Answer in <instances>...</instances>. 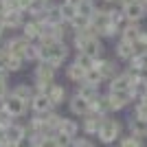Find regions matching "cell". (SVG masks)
Masks as SVG:
<instances>
[{"mask_svg":"<svg viewBox=\"0 0 147 147\" xmlns=\"http://www.w3.org/2000/svg\"><path fill=\"white\" fill-rule=\"evenodd\" d=\"M119 132H121V125L117 121H103V125L99 129V138L103 143H114L119 138Z\"/></svg>","mask_w":147,"mask_h":147,"instance_id":"1","label":"cell"},{"mask_svg":"<svg viewBox=\"0 0 147 147\" xmlns=\"http://www.w3.org/2000/svg\"><path fill=\"white\" fill-rule=\"evenodd\" d=\"M75 147H94L90 141H86V138H79V141L75 143Z\"/></svg>","mask_w":147,"mask_h":147,"instance_id":"32","label":"cell"},{"mask_svg":"<svg viewBox=\"0 0 147 147\" xmlns=\"http://www.w3.org/2000/svg\"><path fill=\"white\" fill-rule=\"evenodd\" d=\"M101 79H103V77H101V73H99V70H94V68L86 73V81L90 84V86H97V84H99Z\"/></svg>","mask_w":147,"mask_h":147,"instance_id":"23","label":"cell"},{"mask_svg":"<svg viewBox=\"0 0 147 147\" xmlns=\"http://www.w3.org/2000/svg\"><path fill=\"white\" fill-rule=\"evenodd\" d=\"M0 147H18V145H11V143H7V141H0Z\"/></svg>","mask_w":147,"mask_h":147,"instance_id":"36","label":"cell"},{"mask_svg":"<svg viewBox=\"0 0 147 147\" xmlns=\"http://www.w3.org/2000/svg\"><path fill=\"white\" fill-rule=\"evenodd\" d=\"M24 110H26V103L18 97H11L5 101V112L9 117H20V114H24Z\"/></svg>","mask_w":147,"mask_h":147,"instance_id":"3","label":"cell"},{"mask_svg":"<svg viewBox=\"0 0 147 147\" xmlns=\"http://www.w3.org/2000/svg\"><path fill=\"white\" fill-rule=\"evenodd\" d=\"M49 49V64H53V66H57L64 57H66V46L64 44H59V42H55V44H51V46H46Z\"/></svg>","mask_w":147,"mask_h":147,"instance_id":"4","label":"cell"},{"mask_svg":"<svg viewBox=\"0 0 147 147\" xmlns=\"http://www.w3.org/2000/svg\"><path fill=\"white\" fill-rule=\"evenodd\" d=\"M73 24H75V26H79V29H84V26L88 24V18H84V16H79V13H77V18L73 20Z\"/></svg>","mask_w":147,"mask_h":147,"instance_id":"31","label":"cell"},{"mask_svg":"<svg viewBox=\"0 0 147 147\" xmlns=\"http://www.w3.org/2000/svg\"><path fill=\"white\" fill-rule=\"evenodd\" d=\"M94 90H97V86H90V84H88V86H84V88L79 90V97H84L86 101H92V97H94Z\"/></svg>","mask_w":147,"mask_h":147,"instance_id":"26","label":"cell"},{"mask_svg":"<svg viewBox=\"0 0 147 147\" xmlns=\"http://www.w3.org/2000/svg\"><path fill=\"white\" fill-rule=\"evenodd\" d=\"M97 70L101 73V77H103V79H110L112 75L117 73V64H114V61H99Z\"/></svg>","mask_w":147,"mask_h":147,"instance_id":"12","label":"cell"},{"mask_svg":"<svg viewBox=\"0 0 147 147\" xmlns=\"http://www.w3.org/2000/svg\"><path fill=\"white\" fill-rule=\"evenodd\" d=\"M5 94H7V84L5 79H0V99H5Z\"/></svg>","mask_w":147,"mask_h":147,"instance_id":"33","label":"cell"},{"mask_svg":"<svg viewBox=\"0 0 147 147\" xmlns=\"http://www.w3.org/2000/svg\"><path fill=\"white\" fill-rule=\"evenodd\" d=\"M123 35H125V42H138V37H141V29H138V26H127V29H125V33H123Z\"/></svg>","mask_w":147,"mask_h":147,"instance_id":"17","label":"cell"},{"mask_svg":"<svg viewBox=\"0 0 147 147\" xmlns=\"http://www.w3.org/2000/svg\"><path fill=\"white\" fill-rule=\"evenodd\" d=\"M5 24H9V26L20 24V13L18 11H7L5 13Z\"/></svg>","mask_w":147,"mask_h":147,"instance_id":"24","label":"cell"},{"mask_svg":"<svg viewBox=\"0 0 147 147\" xmlns=\"http://www.w3.org/2000/svg\"><path fill=\"white\" fill-rule=\"evenodd\" d=\"M49 99H51V103H61V99H64V88L53 86L49 90Z\"/></svg>","mask_w":147,"mask_h":147,"instance_id":"18","label":"cell"},{"mask_svg":"<svg viewBox=\"0 0 147 147\" xmlns=\"http://www.w3.org/2000/svg\"><path fill=\"white\" fill-rule=\"evenodd\" d=\"M53 141H55L57 147H68V143H70V136H66V134H61V132H59V134H57Z\"/></svg>","mask_w":147,"mask_h":147,"instance_id":"29","label":"cell"},{"mask_svg":"<svg viewBox=\"0 0 147 147\" xmlns=\"http://www.w3.org/2000/svg\"><path fill=\"white\" fill-rule=\"evenodd\" d=\"M132 136H136V138H145L147 136V121H143V119H132Z\"/></svg>","mask_w":147,"mask_h":147,"instance_id":"9","label":"cell"},{"mask_svg":"<svg viewBox=\"0 0 147 147\" xmlns=\"http://www.w3.org/2000/svg\"><path fill=\"white\" fill-rule=\"evenodd\" d=\"M70 110H73L75 114H86V112L90 110V101H86L84 97H79V94H77V97L70 101Z\"/></svg>","mask_w":147,"mask_h":147,"instance_id":"10","label":"cell"},{"mask_svg":"<svg viewBox=\"0 0 147 147\" xmlns=\"http://www.w3.org/2000/svg\"><path fill=\"white\" fill-rule=\"evenodd\" d=\"M2 13H7V7H5V0H0V16Z\"/></svg>","mask_w":147,"mask_h":147,"instance_id":"35","label":"cell"},{"mask_svg":"<svg viewBox=\"0 0 147 147\" xmlns=\"http://www.w3.org/2000/svg\"><path fill=\"white\" fill-rule=\"evenodd\" d=\"M121 147H141V138H136V136H129L125 141L121 143Z\"/></svg>","mask_w":147,"mask_h":147,"instance_id":"30","label":"cell"},{"mask_svg":"<svg viewBox=\"0 0 147 147\" xmlns=\"http://www.w3.org/2000/svg\"><path fill=\"white\" fill-rule=\"evenodd\" d=\"M132 86H134V77L129 73H125V75H119L110 84V92H127V90H132Z\"/></svg>","mask_w":147,"mask_h":147,"instance_id":"2","label":"cell"},{"mask_svg":"<svg viewBox=\"0 0 147 147\" xmlns=\"http://www.w3.org/2000/svg\"><path fill=\"white\" fill-rule=\"evenodd\" d=\"M136 117L147 121V99H141V101L136 103Z\"/></svg>","mask_w":147,"mask_h":147,"instance_id":"25","label":"cell"},{"mask_svg":"<svg viewBox=\"0 0 147 147\" xmlns=\"http://www.w3.org/2000/svg\"><path fill=\"white\" fill-rule=\"evenodd\" d=\"M5 66L9 68V70H18L20 68V57H5Z\"/></svg>","mask_w":147,"mask_h":147,"instance_id":"28","label":"cell"},{"mask_svg":"<svg viewBox=\"0 0 147 147\" xmlns=\"http://www.w3.org/2000/svg\"><path fill=\"white\" fill-rule=\"evenodd\" d=\"M22 138H24V129L18 127V125H9V127L5 129V141H7V143H11V145H18Z\"/></svg>","mask_w":147,"mask_h":147,"instance_id":"7","label":"cell"},{"mask_svg":"<svg viewBox=\"0 0 147 147\" xmlns=\"http://www.w3.org/2000/svg\"><path fill=\"white\" fill-rule=\"evenodd\" d=\"M35 77H37V84H40V86H49L51 81H53V64H49V61L40 64Z\"/></svg>","mask_w":147,"mask_h":147,"instance_id":"5","label":"cell"},{"mask_svg":"<svg viewBox=\"0 0 147 147\" xmlns=\"http://www.w3.org/2000/svg\"><path fill=\"white\" fill-rule=\"evenodd\" d=\"M119 57H123V59H134L136 57V49H134V44L132 42H125L123 40L121 44H119Z\"/></svg>","mask_w":147,"mask_h":147,"instance_id":"11","label":"cell"},{"mask_svg":"<svg viewBox=\"0 0 147 147\" xmlns=\"http://www.w3.org/2000/svg\"><path fill=\"white\" fill-rule=\"evenodd\" d=\"M77 13L84 16V18H90V16H92V5L88 2V0H81V5L77 7Z\"/></svg>","mask_w":147,"mask_h":147,"instance_id":"22","label":"cell"},{"mask_svg":"<svg viewBox=\"0 0 147 147\" xmlns=\"http://www.w3.org/2000/svg\"><path fill=\"white\" fill-rule=\"evenodd\" d=\"M125 16H127L129 20H141L143 16H145V5L143 2H132V5H127L125 7Z\"/></svg>","mask_w":147,"mask_h":147,"instance_id":"8","label":"cell"},{"mask_svg":"<svg viewBox=\"0 0 147 147\" xmlns=\"http://www.w3.org/2000/svg\"><path fill=\"white\" fill-rule=\"evenodd\" d=\"M68 77L70 79H86V70L81 66H77V64H73V66L68 68Z\"/></svg>","mask_w":147,"mask_h":147,"instance_id":"20","label":"cell"},{"mask_svg":"<svg viewBox=\"0 0 147 147\" xmlns=\"http://www.w3.org/2000/svg\"><path fill=\"white\" fill-rule=\"evenodd\" d=\"M24 2H29V0H24Z\"/></svg>","mask_w":147,"mask_h":147,"instance_id":"37","label":"cell"},{"mask_svg":"<svg viewBox=\"0 0 147 147\" xmlns=\"http://www.w3.org/2000/svg\"><path fill=\"white\" fill-rule=\"evenodd\" d=\"M31 94H33V92H31V88L29 86H18L16 88V94H13V97H18V99H22V101H33V99H31Z\"/></svg>","mask_w":147,"mask_h":147,"instance_id":"19","label":"cell"},{"mask_svg":"<svg viewBox=\"0 0 147 147\" xmlns=\"http://www.w3.org/2000/svg\"><path fill=\"white\" fill-rule=\"evenodd\" d=\"M61 16H64V18H68V20H75V18H77V7L64 5V7H61Z\"/></svg>","mask_w":147,"mask_h":147,"instance_id":"27","label":"cell"},{"mask_svg":"<svg viewBox=\"0 0 147 147\" xmlns=\"http://www.w3.org/2000/svg\"><path fill=\"white\" fill-rule=\"evenodd\" d=\"M75 64H77V66H81L86 73H88V70H92V68H97V66H94V57L86 55V53H81V55L77 57V61H75Z\"/></svg>","mask_w":147,"mask_h":147,"instance_id":"14","label":"cell"},{"mask_svg":"<svg viewBox=\"0 0 147 147\" xmlns=\"http://www.w3.org/2000/svg\"><path fill=\"white\" fill-rule=\"evenodd\" d=\"M40 31H42V26L35 24V22H31V24H26V26H24V35L29 37V40H33V37L40 35Z\"/></svg>","mask_w":147,"mask_h":147,"instance_id":"21","label":"cell"},{"mask_svg":"<svg viewBox=\"0 0 147 147\" xmlns=\"http://www.w3.org/2000/svg\"><path fill=\"white\" fill-rule=\"evenodd\" d=\"M26 53H29V44H26L24 37H22V40H11V42H9V55L11 57H20V59H22Z\"/></svg>","mask_w":147,"mask_h":147,"instance_id":"6","label":"cell"},{"mask_svg":"<svg viewBox=\"0 0 147 147\" xmlns=\"http://www.w3.org/2000/svg\"><path fill=\"white\" fill-rule=\"evenodd\" d=\"M59 132H61V134H66V136H75V134H77V123L70 121V119H64Z\"/></svg>","mask_w":147,"mask_h":147,"instance_id":"16","label":"cell"},{"mask_svg":"<svg viewBox=\"0 0 147 147\" xmlns=\"http://www.w3.org/2000/svg\"><path fill=\"white\" fill-rule=\"evenodd\" d=\"M101 125H103V117H101V114H94V117H90L86 121V129H88V132H97V134H99Z\"/></svg>","mask_w":147,"mask_h":147,"instance_id":"15","label":"cell"},{"mask_svg":"<svg viewBox=\"0 0 147 147\" xmlns=\"http://www.w3.org/2000/svg\"><path fill=\"white\" fill-rule=\"evenodd\" d=\"M138 42H141V44H145V46H147V33H143V31H141V37H138Z\"/></svg>","mask_w":147,"mask_h":147,"instance_id":"34","label":"cell"},{"mask_svg":"<svg viewBox=\"0 0 147 147\" xmlns=\"http://www.w3.org/2000/svg\"><path fill=\"white\" fill-rule=\"evenodd\" d=\"M51 99L46 97V94H40V97H35L33 99V108H35V112H40V114H44V112H49V108H51Z\"/></svg>","mask_w":147,"mask_h":147,"instance_id":"13","label":"cell"}]
</instances>
